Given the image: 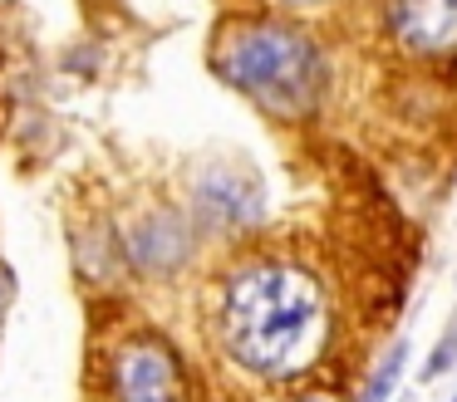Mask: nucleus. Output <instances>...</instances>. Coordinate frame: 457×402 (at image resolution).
Here are the masks:
<instances>
[{
    "mask_svg": "<svg viewBox=\"0 0 457 402\" xmlns=\"http://www.w3.org/2000/svg\"><path fill=\"white\" fill-rule=\"evenodd\" d=\"M221 343L256 378H295L329 343L325 284L295 260H251L221 294Z\"/></svg>",
    "mask_w": 457,
    "mask_h": 402,
    "instance_id": "f257e3e1",
    "label": "nucleus"
},
{
    "mask_svg": "<svg viewBox=\"0 0 457 402\" xmlns=\"http://www.w3.org/2000/svg\"><path fill=\"white\" fill-rule=\"evenodd\" d=\"M217 74L276 113H305L325 94V54L280 20H241L217 39Z\"/></svg>",
    "mask_w": 457,
    "mask_h": 402,
    "instance_id": "f03ea898",
    "label": "nucleus"
},
{
    "mask_svg": "<svg viewBox=\"0 0 457 402\" xmlns=\"http://www.w3.org/2000/svg\"><path fill=\"white\" fill-rule=\"evenodd\" d=\"M119 378V398L123 402H178L182 398V378L178 363L162 343H129L113 363Z\"/></svg>",
    "mask_w": 457,
    "mask_h": 402,
    "instance_id": "7ed1b4c3",
    "label": "nucleus"
},
{
    "mask_svg": "<svg viewBox=\"0 0 457 402\" xmlns=\"http://www.w3.org/2000/svg\"><path fill=\"white\" fill-rule=\"evenodd\" d=\"M394 35L413 54H453L457 49V0H394Z\"/></svg>",
    "mask_w": 457,
    "mask_h": 402,
    "instance_id": "20e7f679",
    "label": "nucleus"
},
{
    "mask_svg": "<svg viewBox=\"0 0 457 402\" xmlns=\"http://www.w3.org/2000/svg\"><path fill=\"white\" fill-rule=\"evenodd\" d=\"M133 250H138V260L148 265V270H172V265L187 255V231H182L178 216L158 211V216H148V221L138 226Z\"/></svg>",
    "mask_w": 457,
    "mask_h": 402,
    "instance_id": "39448f33",
    "label": "nucleus"
},
{
    "mask_svg": "<svg viewBox=\"0 0 457 402\" xmlns=\"http://www.w3.org/2000/svg\"><path fill=\"white\" fill-rule=\"evenodd\" d=\"M197 211L207 216L212 226H246L251 216H256V196L241 201V186L231 182L227 172H212V176H202V186H197Z\"/></svg>",
    "mask_w": 457,
    "mask_h": 402,
    "instance_id": "423d86ee",
    "label": "nucleus"
},
{
    "mask_svg": "<svg viewBox=\"0 0 457 402\" xmlns=\"http://www.w3.org/2000/svg\"><path fill=\"white\" fill-rule=\"evenodd\" d=\"M403 358H408V339H398L394 349L384 353V363H378V373L364 382V398H359V402H388V392H394L398 373H403Z\"/></svg>",
    "mask_w": 457,
    "mask_h": 402,
    "instance_id": "0eeeda50",
    "label": "nucleus"
},
{
    "mask_svg": "<svg viewBox=\"0 0 457 402\" xmlns=\"http://www.w3.org/2000/svg\"><path fill=\"white\" fill-rule=\"evenodd\" d=\"M453 353H457V333H447V339L433 349V363H428V378H433V373H443L447 363H453Z\"/></svg>",
    "mask_w": 457,
    "mask_h": 402,
    "instance_id": "6e6552de",
    "label": "nucleus"
},
{
    "mask_svg": "<svg viewBox=\"0 0 457 402\" xmlns=\"http://www.w3.org/2000/svg\"><path fill=\"white\" fill-rule=\"evenodd\" d=\"M280 5H290V10H315V5H325V0H280Z\"/></svg>",
    "mask_w": 457,
    "mask_h": 402,
    "instance_id": "1a4fd4ad",
    "label": "nucleus"
},
{
    "mask_svg": "<svg viewBox=\"0 0 457 402\" xmlns=\"http://www.w3.org/2000/svg\"><path fill=\"white\" fill-rule=\"evenodd\" d=\"M0 294H5V280H0Z\"/></svg>",
    "mask_w": 457,
    "mask_h": 402,
    "instance_id": "9d476101",
    "label": "nucleus"
},
{
    "mask_svg": "<svg viewBox=\"0 0 457 402\" xmlns=\"http://www.w3.org/2000/svg\"><path fill=\"white\" fill-rule=\"evenodd\" d=\"M310 402H320V398H310Z\"/></svg>",
    "mask_w": 457,
    "mask_h": 402,
    "instance_id": "9b49d317",
    "label": "nucleus"
}]
</instances>
